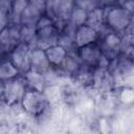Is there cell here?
Returning a JSON list of instances; mask_svg holds the SVG:
<instances>
[{
  "instance_id": "5",
  "label": "cell",
  "mask_w": 134,
  "mask_h": 134,
  "mask_svg": "<svg viewBox=\"0 0 134 134\" xmlns=\"http://www.w3.org/2000/svg\"><path fill=\"white\" fill-rule=\"evenodd\" d=\"M76 53L84 65L92 68H109L111 63V61L103 54L98 41L77 48Z\"/></svg>"
},
{
  "instance_id": "16",
  "label": "cell",
  "mask_w": 134,
  "mask_h": 134,
  "mask_svg": "<svg viewBox=\"0 0 134 134\" xmlns=\"http://www.w3.org/2000/svg\"><path fill=\"white\" fill-rule=\"evenodd\" d=\"M43 15H45L43 12H41L39 8H37L31 3L28 2L27 7L25 8L24 13L22 14L20 24H22V25H29V26H35L36 27L37 22L39 21V19Z\"/></svg>"
},
{
  "instance_id": "8",
  "label": "cell",
  "mask_w": 134,
  "mask_h": 134,
  "mask_svg": "<svg viewBox=\"0 0 134 134\" xmlns=\"http://www.w3.org/2000/svg\"><path fill=\"white\" fill-rule=\"evenodd\" d=\"M32 46L20 42L9 53V60L15 64V66L20 70L21 74H25L30 70V54L32 50Z\"/></svg>"
},
{
  "instance_id": "4",
  "label": "cell",
  "mask_w": 134,
  "mask_h": 134,
  "mask_svg": "<svg viewBox=\"0 0 134 134\" xmlns=\"http://www.w3.org/2000/svg\"><path fill=\"white\" fill-rule=\"evenodd\" d=\"M132 22V14L119 5L106 7V25L110 30L124 34Z\"/></svg>"
},
{
  "instance_id": "11",
  "label": "cell",
  "mask_w": 134,
  "mask_h": 134,
  "mask_svg": "<svg viewBox=\"0 0 134 134\" xmlns=\"http://www.w3.org/2000/svg\"><path fill=\"white\" fill-rule=\"evenodd\" d=\"M86 24H88L89 26L97 30L99 36L110 30L106 25V7L96 6L88 10V18H87Z\"/></svg>"
},
{
  "instance_id": "9",
  "label": "cell",
  "mask_w": 134,
  "mask_h": 134,
  "mask_svg": "<svg viewBox=\"0 0 134 134\" xmlns=\"http://www.w3.org/2000/svg\"><path fill=\"white\" fill-rule=\"evenodd\" d=\"M36 31H37L36 47L47 49L48 47L57 45L59 43L61 29L54 22L42 27H38L36 28Z\"/></svg>"
},
{
  "instance_id": "24",
  "label": "cell",
  "mask_w": 134,
  "mask_h": 134,
  "mask_svg": "<svg viewBox=\"0 0 134 134\" xmlns=\"http://www.w3.org/2000/svg\"><path fill=\"white\" fill-rule=\"evenodd\" d=\"M128 1H130V0H117V4L116 5H119V6H122V5H125Z\"/></svg>"
},
{
  "instance_id": "12",
  "label": "cell",
  "mask_w": 134,
  "mask_h": 134,
  "mask_svg": "<svg viewBox=\"0 0 134 134\" xmlns=\"http://www.w3.org/2000/svg\"><path fill=\"white\" fill-rule=\"evenodd\" d=\"M99 34L97 30H95L93 27L89 26L88 24L81 25L75 28L74 31V42L76 48H80L82 46L97 42L99 40Z\"/></svg>"
},
{
  "instance_id": "3",
  "label": "cell",
  "mask_w": 134,
  "mask_h": 134,
  "mask_svg": "<svg viewBox=\"0 0 134 134\" xmlns=\"http://www.w3.org/2000/svg\"><path fill=\"white\" fill-rule=\"evenodd\" d=\"M74 6V0H47L45 14L49 16L62 30L68 23Z\"/></svg>"
},
{
  "instance_id": "22",
  "label": "cell",
  "mask_w": 134,
  "mask_h": 134,
  "mask_svg": "<svg viewBox=\"0 0 134 134\" xmlns=\"http://www.w3.org/2000/svg\"><path fill=\"white\" fill-rule=\"evenodd\" d=\"M75 4L87 9L90 10L96 6H99V0H74Z\"/></svg>"
},
{
  "instance_id": "13",
  "label": "cell",
  "mask_w": 134,
  "mask_h": 134,
  "mask_svg": "<svg viewBox=\"0 0 134 134\" xmlns=\"http://www.w3.org/2000/svg\"><path fill=\"white\" fill-rule=\"evenodd\" d=\"M82 65H83V63L81 62L80 58L77 57L76 51H72V52L67 53V55L65 57L61 66L59 67V70L62 72L63 75H67V76L73 79L74 75L81 69Z\"/></svg>"
},
{
  "instance_id": "15",
  "label": "cell",
  "mask_w": 134,
  "mask_h": 134,
  "mask_svg": "<svg viewBox=\"0 0 134 134\" xmlns=\"http://www.w3.org/2000/svg\"><path fill=\"white\" fill-rule=\"evenodd\" d=\"M45 52L53 68H59L68 53V51L59 44L48 47L47 49H45Z\"/></svg>"
},
{
  "instance_id": "17",
  "label": "cell",
  "mask_w": 134,
  "mask_h": 134,
  "mask_svg": "<svg viewBox=\"0 0 134 134\" xmlns=\"http://www.w3.org/2000/svg\"><path fill=\"white\" fill-rule=\"evenodd\" d=\"M20 70L15 66V64L9 60L8 57H2L1 65H0V80L6 81L14 79L20 75Z\"/></svg>"
},
{
  "instance_id": "10",
  "label": "cell",
  "mask_w": 134,
  "mask_h": 134,
  "mask_svg": "<svg viewBox=\"0 0 134 134\" xmlns=\"http://www.w3.org/2000/svg\"><path fill=\"white\" fill-rule=\"evenodd\" d=\"M52 68L45 49L40 47H34L30 54V70L46 74Z\"/></svg>"
},
{
  "instance_id": "20",
  "label": "cell",
  "mask_w": 134,
  "mask_h": 134,
  "mask_svg": "<svg viewBox=\"0 0 134 134\" xmlns=\"http://www.w3.org/2000/svg\"><path fill=\"white\" fill-rule=\"evenodd\" d=\"M29 0H13L12 3V14H10V21L12 23L20 24L22 14L24 13L25 8L28 5Z\"/></svg>"
},
{
  "instance_id": "7",
  "label": "cell",
  "mask_w": 134,
  "mask_h": 134,
  "mask_svg": "<svg viewBox=\"0 0 134 134\" xmlns=\"http://www.w3.org/2000/svg\"><path fill=\"white\" fill-rule=\"evenodd\" d=\"M21 42V24L9 23L7 26L1 28L0 31V45L2 57L8 53Z\"/></svg>"
},
{
  "instance_id": "6",
  "label": "cell",
  "mask_w": 134,
  "mask_h": 134,
  "mask_svg": "<svg viewBox=\"0 0 134 134\" xmlns=\"http://www.w3.org/2000/svg\"><path fill=\"white\" fill-rule=\"evenodd\" d=\"M103 54L110 61H113L121 54V34L108 30L102 35L98 40Z\"/></svg>"
},
{
  "instance_id": "2",
  "label": "cell",
  "mask_w": 134,
  "mask_h": 134,
  "mask_svg": "<svg viewBox=\"0 0 134 134\" xmlns=\"http://www.w3.org/2000/svg\"><path fill=\"white\" fill-rule=\"evenodd\" d=\"M50 100L45 91L28 88L21 100V109L31 117H41L49 109Z\"/></svg>"
},
{
  "instance_id": "23",
  "label": "cell",
  "mask_w": 134,
  "mask_h": 134,
  "mask_svg": "<svg viewBox=\"0 0 134 134\" xmlns=\"http://www.w3.org/2000/svg\"><path fill=\"white\" fill-rule=\"evenodd\" d=\"M117 4V0H99V6L109 7Z\"/></svg>"
},
{
  "instance_id": "1",
  "label": "cell",
  "mask_w": 134,
  "mask_h": 134,
  "mask_svg": "<svg viewBox=\"0 0 134 134\" xmlns=\"http://www.w3.org/2000/svg\"><path fill=\"white\" fill-rule=\"evenodd\" d=\"M28 89L25 76L20 74L14 79L1 81V99L7 107L21 106V100Z\"/></svg>"
},
{
  "instance_id": "18",
  "label": "cell",
  "mask_w": 134,
  "mask_h": 134,
  "mask_svg": "<svg viewBox=\"0 0 134 134\" xmlns=\"http://www.w3.org/2000/svg\"><path fill=\"white\" fill-rule=\"evenodd\" d=\"M121 53L134 61V32L130 30L121 34Z\"/></svg>"
},
{
  "instance_id": "21",
  "label": "cell",
  "mask_w": 134,
  "mask_h": 134,
  "mask_svg": "<svg viewBox=\"0 0 134 134\" xmlns=\"http://www.w3.org/2000/svg\"><path fill=\"white\" fill-rule=\"evenodd\" d=\"M21 42L26 43L32 47L37 44V31L35 26L21 24Z\"/></svg>"
},
{
  "instance_id": "19",
  "label": "cell",
  "mask_w": 134,
  "mask_h": 134,
  "mask_svg": "<svg viewBox=\"0 0 134 134\" xmlns=\"http://www.w3.org/2000/svg\"><path fill=\"white\" fill-rule=\"evenodd\" d=\"M87 18H88V10L75 4V6L72 9V13L70 15L68 23L76 28V27H79L81 25L86 24Z\"/></svg>"
},
{
  "instance_id": "14",
  "label": "cell",
  "mask_w": 134,
  "mask_h": 134,
  "mask_svg": "<svg viewBox=\"0 0 134 134\" xmlns=\"http://www.w3.org/2000/svg\"><path fill=\"white\" fill-rule=\"evenodd\" d=\"M23 75L25 76L28 88L40 90V91H45L47 89L48 82H47V79H46L45 74L29 70L28 72H26Z\"/></svg>"
}]
</instances>
